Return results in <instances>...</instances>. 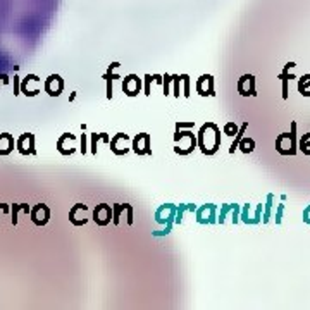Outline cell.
I'll use <instances>...</instances> for the list:
<instances>
[{"mask_svg":"<svg viewBox=\"0 0 310 310\" xmlns=\"http://www.w3.org/2000/svg\"><path fill=\"white\" fill-rule=\"evenodd\" d=\"M222 145L221 140V128L215 122L207 121L205 124L200 126L196 133V148H200L203 155H215Z\"/></svg>","mask_w":310,"mask_h":310,"instance_id":"1","label":"cell"},{"mask_svg":"<svg viewBox=\"0 0 310 310\" xmlns=\"http://www.w3.org/2000/svg\"><path fill=\"white\" fill-rule=\"evenodd\" d=\"M296 121H291L290 133H283L276 138V152L284 157H293L298 152V138H296Z\"/></svg>","mask_w":310,"mask_h":310,"instance_id":"2","label":"cell"},{"mask_svg":"<svg viewBox=\"0 0 310 310\" xmlns=\"http://www.w3.org/2000/svg\"><path fill=\"white\" fill-rule=\"evenodd\" d=\"M215 211L217 207L215 203H203L202 207H196V222L198 224H215L217 222V215H215Z\"/></svg>","mask_w":310,"mask_h":310,"instance_id":"3","label":"cell"},{"mask_svg":"<svg viewBox=\"0 0 310 310\" xmlns=\"http://www.w3.org/2000/svg\"><path fill=\"white\" fill-rule=\"evenodd\" d=\"M30 217L35 226L43 228V226H47L48 219H50V209H48L47 203H37L35 207H31Z\"/></svg>","mask_w":310,"mask_h":310,"instance_id":"4","label":"cell"},{"mask_svg":"<svg viewBox=\"0 0 310 310\" xmlns=\"http://www.w3.org/2000/svg\"><path fill=\"white\" fill-rule=\"evenodd\" d=\"M16 148L21 155H37V147H35V135L33 133H22L16 140Z\"/></svg>","mask_w":310,"mask_h":310,"instance_id":"5","label":"cell"},{"mask_svg":"<svg viewBox=\"0 0 310 310\" xmlns=\"http://www.w3.org/2000/svg\"><path fill=\"white\" fill-rule=\"evenodd\" d=\"M131 150L136 155H152V140L148 133H140L131 140Z\"/></svg>","mask_w":310,"mask_h":310,"instance_id":"6","label":"cell"},{"mask_svg":"<svg viewBox=\"0 0 310 310\" xmlns=\"http://www.w3.org/2000/svg\"><path fill=\"white\" fill-rule=\"evenodd\" d=\"M43 90L48 97H60L64 92V79L60 78V74H50L45 79Z\"/></svg>","mask_w":310,"mask_h":310,"instance_id":"7","label":"cell"},{"mask_svg":"<svg viewBox=\"0 0 310 310\" xmlns=\"http://www.w3.org/2000/svg\"><path fill=\"white\" fill-rule=\"evenodd\" d=\"M93 221L97 226L103 228V226L111 224L112 221V207L109 203H98L93 211Z\"/></svg>","mask_w":310,"mask_h":310,"instance_id":"8","label":"cell"},{"mask_svg":"<svg viewBox=\"0 0 310 310\" xmlns=\"http://www.w3.org/2000/svg\"><path fill=\"white\" fill-rule=\"evenodd\" d=\"M195 90L200 97H214V76L212 74H202V76L196 79Z\"/></svg>","mask_w":310,"mask_h":310,"instance_id":"9","label":"cell"},{"mask_svg":"<svg viewBox=\"0 0 310 310\" xmlns=\"http://www.w3.org/2000/svg\"><path fill=\"white\" fill-rule=\"evenodd\" d=\"M141 83L143 79L138 78V74H128V76L122 79V92L126 97H136L141 92Z\"/></svg>","mask_w":310,"mask_h":310,"instance_id":"10","label":"cell"},{"mask_svg":"<svg viewBox=\"0 0 310 310\" xmlns=\"http://www.w3.org/2000/svg\"><path fill=\"white\" fill-rule=\"evenodd\" d=\"M21 93L26 97H37L40 93V78L37 74H26L21 79Z\"/></svg>","mask_w":310,"mask_h":310,"instance_id":"11","label":"cell"},{"mask_svg":"<svg viewBox=\"0 0 310 310\" xmlns=\"http://www.w3.org/2000/svg\"><path fill=\"white\" fill-rule=\"evenodd\" d=\"M236 90H238V93H240V95H243V97H255V95H257L253 74H243V76L238 79Z\"/></svg>","mask_w":310,"mask_h":310,"instance_id":"12","label":"cell"},{"mask_svg":"<svg viewBox=\"0 0 310 310\" xmlns=\"http://www.w3.org/2000/svg\"><path fill=\"white\" fill-rule=\"evenodd\" d=\"M293 67H296V64L288 62L284 66V69L279 73V76H277L281 79V83H283V100H288V97H290V81H291V79H296L295 74L290 73V69H293Z\"/></svg>","mask_w":310,"mask_h":310,"instance_id":"13","label":"cell"},{"mask_svg":"<svg viewBox=\"0 0 310 310\" xmlns=\"http://www.w3.org/2000/svg\"><path fill=\"white\" fill-rule=\"evenodd\" d=\"M131 138H129V135H124V133H117L114 135V136L111 138V141H109V145H111V152L114 155H117V157H121V155H126L131 148H128L124 145V147H121V141H129Z\"/></svg>","mask_w":310,"mask_h":310,"instance_id":"14","label":"cell"},{"mask_svg":"<svg viewBox=\"0 0 310 310\" xmlns=\"http://www.w3.org/2000/svg\"><path fill=\"white\" fill-rule=\"evenodd\" d=\"M74 141L76 140V136H74L73 133H64L62 136L57 140V152H59L60 155H64V157H67V155H73L74 152H76V147H67L66 141Z\"/></svg>","mask_w":310,"mask_h":310,"instance_id":"15","label":"cell"},{"mask_svg":"<svg viewBox=\"0 0 310 310\" xmlns=\"http://www.w3.org/2000/svg\"><path fill=\"white\" fill-rule=\"evenodd\" d=\"M16 147L14 136L9 133H0V157H5V155L12 154Z\"/></svg>","mask_w":310,"mask_h":310,"instance_id":"16","label":"cell"},{"mask_svg":"<svg viewBox=\"0 0 310 310\" xmlns=\"http://www.w3.org/2000/svg\"><path fill=\"white\" fill-rule=\"evenodd\" d=\"M195 211H196L195 203H179V205H176V217H174V222H176V224H183L185 212H195Z\"/></svg>","mask_w":310,"mask_h":310,"instance_id":"17","label":"cell"},{"mask_svg":"<svg viewBox=\"0 0 310 310\" xmlns=\"http://www.w3.org/2000/svg\"><path fill=\"white\" fill-rule=\"evenodd\" d=\"M11 211H12V217H11L12 226H18V221H19V212H26V214H30L31 207L28 205V203H12Z\"/></svg>","mask_w":310,"mask_h":310,"instance_id":"18","label":"cell"},{"mask_svg":"<svg viewBox=\"0 0 310 310\" xmlns=\"http://www.w3.org/2000/svg\"><path fill=\"white\" fill-rule=\"evenodd\" d=\"M98 141H103V143H109L111 141V136L107 133H92L90 135V152L93 155H97V143Z\"/></svg>","mask_w":310,"mask_h":310,"instance_id":"19","label":"cell"},{"mask_svg":"<svg viewBox=\"0 0 310 310\" xmlns=\"http://www.w3.org/2000/svg\"><path fill=\"white\" fill-rule=\"evenodd\" d=\"M103 79H105V83H107V100H111L112 97H114V90H112V81L114 79H122L119 74H116L114 71H111V69H107V73L103 74Z\"/></svg>","mask_w":310,"mask_h":310,"instance_id":"20","label":"cell"},{"mask_svg":"<svg viewBox=\"0 0 310 310\" xmlns=\"http://www.w3.org/2000/svg\"><path fill=\"white\" fill-rule=\"evenodd\" d=\"M298 93L302 97L310 98V74H303L298 79Z\"/></svg>","mask_w":310,"mask_h":310,"instance_id":"21","label":"cell"},{"mask_svg":"<svg viewBox=\"0 0 310 310\" xmlns=\"http://www.w3.org/2000/svg\"><path fill=\"white\" fill-rule=\"evenodd\" d=\"M129 207V203H114L112 205V222H114V226H119V222H121V214L126 211Z\"/></svg>","mask_w":310,"mask_h":310,"instance_id":"22","label":"cell"},{"mask_svg":"<svg viewBox=\"0 0 310 310\" xmlns=\"http://www.w3.org/2000/svg\"><path fill=\"white\" fill-rule=\"evenodd\" d=\"M238 148H240L243 154H252V152L255 150V140L250 136H243L240 143H238Z\"/></svg>","mask_w":310,"mask_h":310,"instance_id":"23","label":"cell"},{"mask_svg":"<svg viewBox=\"0 0 310 310\" xmlns=\"http://www.w3.org/2000/svg\"><path fill=\"white\" fill-rule=\"evenodd\" d=\"M248 129V122L245 121L243 124L240 126V129H238V133L234 135V141L231 143V148H229V154H234V150H238V143L241 141V138H243V135H245V131Z\"/></svg>","mask_w":310,"mask_h":310,"instance_id":"24","label":"cell"},{"mask_svg":"<svg viewBox=\"0 0 310 310\" xmlns=\"http://www.w3.org/2000/svg\"><path fill=\"white\" fill-rule=\"evenodd\" d=\"M272 202H274V195L269 193L266 203H264V219H262L264 224H267V222L271 221V217H272V214H271V211H272Z\"/></svg>","mask_w":310,"mask_h":310,"instance_id":"25","label":"cell"},{"mask_svg":"<svg viewBox=\"0 0 310 310\" xmlns=\"http://www.w3.org/2000/svg\"><path fill=\"white\" fill-rule=\"evenodd\" d=\"M240 205V203H224V205L221 207V214L217 215V222L219 224H224V221H226V215L229 214V212H232L236 207Z\"/></svg>","mask_w":310,"mask_h":310,"instance_id":"26","label":"cell"},{"mask_svg":"<svg viewBox=\"0 0 310 310\" xmlns=\"http://www.w3.org/2000/svg\"><path fill=\"white\" fill-rule=\"evenodd\" d=\"M298 150L303 152V155H309L310 157V133L303 135L298 140Z\"/></svg>","mask_w":310,"mask_h":310,"instance_id":"27","label":"cell"},{"mask_svg":"<svg viewBox=\"0 0 310 310\" xmlns=\"http://www.w3.org/2000/svg\"><path fill=\"white\" fill-rule=\"evenodd\" d=\"M238 129H240V126L236 124L234 121H229L224 124V128H222V135H226V136H234V135L238 133Z\"/></svg>","mask_w":310,"mask_h":310,"instance_id":"28","label":"cell"},{"mask_svg":"<svg viewBox=\"0 0 310 310\" xmlns=\"http://www.w3.org/2000/svg\"><path fill=\"white\" fill-rule=\"evenodd\" d=\"M181 81H183V97H185V98H190L192 90H190V76L188 74H181Z\"/></svg>","mask_w":310,"mask_h":310,"instance_id":"29","label":"cell"},{"mask_svg":"<svg viewBox=\"0 0 310 310\" xmlns=\"http://www.w3.org/2000/svg\"><path fill=\"white\" fill-rule=\"evenodd\" d=\"M171 83H173V74H162V86L164 95H171Z\"/></svg>","mask_w":310,"mask_h":310,"instance_id":"30","label":"cell"},{"mask_svg":"<svg viewBox=\"0 0 310 310\" xmlns=\"http://www.w3.org/2000/svg\"><path fill=\"white\" fill-rule=\"evenodd\" d=\"M179 83H181V74H173V95L179 98Z\"/></svg>","mask_w":310,"mask_h":310,"instance_id":"31","label":"cell"},{"mask_svg":"<svg viewBox=\"0 0 310 310\" xmlns=\"http://www.w3.org/2000/svg\"><path fill=\"white\" fill-rule=\"evenodd\" d=\"M195 128V121H177L176 129H193Z\"/></svg>","mask_w":310,"mask_h":310,"instance_id":"32","label":"cell"},{"mask_svg":"<svg viewBox=\"0 0 310 310\" xmlns=\"http://www.w3.org/2000/svg\"><path fill=\"white\" fill-rule=\"evenodd\" d=\"M152 79H154V76H152V74H145L143 81H145V95H147V97H150V93H152V90H150Z\"/></svg>","mask_w":310,"mask_h":310,"instance_id":"33","label":"cell"},{"mask_svg":"<svg viewBox=\"0 0 310 310\" xmlns=\"http://www.w3.org/2000/svg\"><path fill=\"white\" fill-rule=\"evenodd\" d=\"M86 140H88V135H85V131H83L81 136H79V141H81V148H79V152H81L83 155L88 152V145H86Z\"/></svg>","mask_w":310,"mask_h":310,"instance_id":"34","label":"cell"},{"mask_svg":"<svg viewBox=\"0 0 310 310\" xmlns=\"http://www.w3.org/2000/svg\"><path fill=\"white\" fill-rule=\"evenodd\" d=\"M21 95V78L14 74V97Z\"/></svg>","mask_w":310,"mask_h":310,"instance_id":"35","label":"cell"},{"mask_svg":"<svg viewBox=\"0 0 310 310\" xmlns=\"http://www.w3.org/2000/svg\"><path fill=\"white\" fill-rule=\"evenodd\" d=\"M283 212H284V203H279L277 205V211H276V224H281V219H283Z\"/></svg>","mask_w":310,"mask_h":310,"instance_id":"36","label":"cell"},{"mask_svg":"<svg viewBox=\"0 0 310 310\" xmlns=\"http://www.w3.org/2000/svg\"><path fill=\"white\" fill-rule=\"evenodd\" d=\"M302 219H303V222H305V224H310V205L307 207L305 211H303Z\"/></svg>","mask_w":310,"mask_h":310,"instance_id":"37","label":"cell"},{"mask_svg":"<svg viewBox=\"0 0 310 310\" xmlns=\"http://www.w3.org/2000/svg\"><path fill=\"white\" fill-rule=\"evenodd\" d=\"M154 79L157 85H162V76H160V74H154Z\"/></svg>","mask_w":310,"mask_h":310,"instance_id":"38","label":"cell"},{"mask_svg":"<svg viewBox=\"0 0 310 310\" xmlns=\"http://www.w3.org/2000/svg\"><path fill=\"white\" fill-rule=\"evenodd\" d=\"M0 211H4L5 214H7V212H9V205H7V203H0Z\"/></svg>","mask_w":310,"mask_h":310,"instance_id":"39","label":"cell"},{"mask_svg":"<svg viewBox=\"0 0 310 310\" xmlns=\"http://www.w3.org/2000/svg\"><path fill=\"white\" fill-rule=\"evenodd\" d=\"M117 67H121V64H119V62H112L111 66H109V69H111V71H116Z\"/></svg>","mask_w":310,"mask_h":310,"instance_id":"40","label":"cell"},{"mask_svg":"<svg viewBox=\"0 0 310 310\" xmlns=\"http://www.w3.org/2000/svg\"><path fill=\"white\" fill-rule=\"evenodd\" d=\"M74 98H76V92H74V93H73V95H71V97H69V102H73V100H74Z\"/></svg>","mask_w":310,"mask_h":310,"instance_id":"41","label":"cell"},{"mask_svg":"<svg viewBox=\"0 0 310 310\" xmlns=\"http://www.w3.org/2000/svg\"><path fill=\"white\" fill-rule=\"evenodd\" d=\"M2 78H4V74H0V79H2Z\"/></svg>","mask_w":310,"mask_h":310,"instance_id":"42","label":"cell"}]
</instances>
